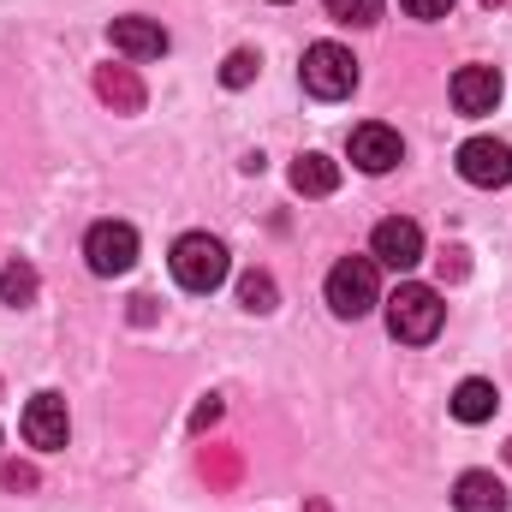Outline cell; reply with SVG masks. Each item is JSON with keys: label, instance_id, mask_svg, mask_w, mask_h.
I'll return each instance as SVG.
<instances>
[{"label": "cell", "instance_id": "obj_13", "mask_svg": "<svg viewBox=\"0 0 512 512\" xmlns=\"http://www.w3.org/2000/svg\"><path fill=\"white\" fill-rule=\"evenodd\" d=\"M292 191L298 197H334L340 191V161H328V155H298L292 161Z\"/></svg>", "mask_w": 512, "mask_h": 512}, {"label": "cell", "instance_id": "obj_9", "mask_svg": "<svg viewBox=\"0 0 512 512\" xmlns=\"http://www.w3.org/2000/svg\"><path fill=\"white\" fill-rule=\"evenodd\" d=\"M495 102H501V72L495 66H459L453 72V108L459 114L483 120V114H495Z\"/></svg>", "mask_w": 512, "mask_h": 512}, {"label": "cell", "instance_id": "obj_10", "mask_svg": "<svg viewBox=\"0 0 512 512\" xmlns=\"http://www.w3.org/2000/svg\"><path fill=\"white\" fill-rule=\"evenodd\" d=\"M352 161H358L364 173H393V167L405 161V143H399V131L393 126L370 120V126L352 131Z\"/></svg>", "mask_w": 512, "mask_h": 512}, {"label": "cell", "instance_id": "obj_23", "mask_svg": "<svg viewBox=\"0 0 512 512\" xmlns=\"http://www.w3.org/2000/svg\"><path fill=\"white\" fill-rule=\"evenodd\" d=\"M483 6H507V0H483Z\"/></svg>", "mask_w": 512, "mask_h": 512}, {"label": "cell", "instance_id": "obj_7", "mask_svg": "<svg viewBox=\"0 0 512 512\" xmlns=\"http://www.w3.org/2000/svg\"><path fill=\"white\" fill-rule=\"evenodd\" d=\"M370 256H376L382 268H393V274L417 268V262H423V227H417V221H405V215L376 221V233H370Z\"/></svg>", "mask_w": 512, "mask_h": 512}, {"label": "cell", "instance_id": "obj_8", "mask_svg": "<svg viewBox=\"0 0 512 512\" xmlns=\"http://www.w3.org/2000/svg\"><path fill=\"white\" fill-rule=\"evenodd\" d=\"M66 435H72L66 399H60V393H36V399L24 405V441H30V447H42V453H60V447H66Z\"/></svg>", "mask_w": 512, "mask_h": 512}, {"label": "cell", "instance_id": "obj_19", "mask_svg": "<svg viewBox=\"0 0 512 512\" xmlns=\"http://www.w3.org/2000/svg\"><path fill=\"white\" fill-rule=\"evenodd\" d=\"M328 18H340V24H376L382 0H328Z\"/></svg>", "mask_w": 512, "mask_h": 512}, {"label": "cell", "instance_id": "obj_6", "mask_svg": "<svg viewBox=\"0 0 512 512\" xmlns=\"http://www.w3.org/2000/svg\"><path fill=\"white\" fill-rule=\"evenodd\" d=\"M459 179L477 185V191L512 185V149L501 137H471V143H459Z\"/></svg>", "mask_w": 512, "mask_h": 512}, {"label": "cell", "instance_id": "obj_2", "mask_svg": "<svg viewBox=\"0 0 512 512\" xmlns=\"http://www.w3.org/2000/svg\"><path fill=\"white\" fill-rule=\"evenodd\" d=\"M441 322H447V304H441L435 286L405 280V286L387 298V334L405 340V346H429V340L441 334Z\"/></svg>", "mask_w": 512, "mask_h": 512}, {"label": "cell", "instance_id": "obj_3", "mask_svg": "<svg viewBox=\"0 0 512 512\" xmlns=\"http://www.w3.org/2000/svg\"><path fill=\"white\" fill-rule=\"evenodd\" d=\"M167 268H173V280L185 286V292H215L221 280H227V245L221 239H209V233H185V239H173V256H167Z\"/></svg>", "mask_w": 512, "mask_h": 512}, {"label": "cell", "instance_id": "obj_11", "mask_svg": "<svg viewBox=\"0 0 512 512\" xmlns=\"http://www.w3.org/2000/svg\"><path fill=\"white\" fill-rule=\"evenodd\" d=\"M114 48L126 54V60H161L167 54V30L155 24V18H143V12H131V18H114Z\"/></svg>", "mask_w": 512, "mask_h": 512}, {"label": "cell", "instance_id": "obj_12", "mask_svg": "<svg viewBox=\"0 0 512 512\" xmlns=\"http://www.w3.org/2000/svg\"><path fill=\"white\" fill-rule=\"evenodd\" d=\"M453 512H507V489L495 471H465L453 483Z\"/></svg>", "mask_w": 512, "mask_h": 512}, {"label": "cell", "instance_id": "obj_1", "mask_svg": "<svg viewBox=\"0 0 512 512\" xmlns=\"http://www.w3.org/2000/svg\"><path fill=\"white\" fill-rule=\"evenodd\" d=\"M376 304H382V262L376 256H340L328 268V310L346 316V322H358Z\"/></svg>", "mask_w": 512, "mask_h": 512}, {"label": "cell", "instance_id": "obj_17", "mask_svg": "<svg viewBox=\"0 0 512 512\" xmlns=\"http://www.w3.org/2000/svg\"><path fill=\"white\" fill-rule=\"evenodd\" d=\"M239 304H245L251 316H268V310L280 304V286H274V274H268V268H251V274L239 280Z\"/></svg>", "mask_w": 512, "mask_h": 512}, {"label": "cell", "instance_id": "obj_21", "mask_svg": "<svg viewBox=\"0 0 512 512\" xmlns=\"http://www.w3.org/2000/svg\"><path fill=\"white\" fill-rule=\"evenodd\" d=\"M0 483H6V489H36V471H30V465H6Z\"/></svg>", "mask_w": 512, "mask_h": 512}, {"label": "cell", "instance_id": "obj_24", "mask_svg": "<svg viewBox=\"0 0 512 512\" xmlns=\"http://www.w3.org/2000/svg\"><path fill=\"white\" fill-rule=\"evenodd\" d=\"M274 6H286V0H274Z\"/></svg>", "mask_w": 512, "mask_h": 512}, {"label": "cell", "instance_id": "obj_4", "mask_svg": "<svg viewBox=\"0 0 512 512\" xmlns=\"http://www.w3.org/2000/svg\"><path fill=\"white\" fill-rule=\"evenodd\" d=\"M298 78H304V90H310L316 102H340V96L358 90V60H352V48H340V42H310Z\"/></svg>", "mask_w": 512, "mask_h": 512}, {"label": "cell", "instance_id": "obj_16", "mask_svg": "<svg viewBox=\"0 0 512 512\" xmlns=\"http://www.w3.org/2000/svg\"><path fill=\"white\" fill-rule=\"evenodd\" d=\"M36 268L30 262H6L0 268V304H12V310H24V304H36Z\"/></svg>", "mask_w": 512, "mask_h": 512}, {"label": "cell", "instance_id": "obj_18", "mask_svg": "<svg viewBox=\"0 0 512 512\" xmlns=\"http://www.w3.org/2000/svg\"><path fill=\"white\" fill-rule=\"evenodd\" d=\"M256 72H262V60H256L251 48H233V54L221 60V84H227V90H245Z\"/></svg>", "mask_w": 512, "mask_h": 512}, {"label": "cell", "instance_id": "obj_15", "mask_svg": "<svg viewBox=\"0 0 512 512\" xmlns=\"http://www.w3.org/2000/svg\"><path fill=\"white\" fill-rule=\"evenodd\" d=\"M96 96L114 102L120 114H137V108H143V84H137L131 66H102V72H96Z\"/></svg>", "mask_w": 512, "mask_h": 512}, {"label": "cell", "instance_id": "obj_22", "mask_svg": "<svg viewBox=\"0 0 512 512\" xmlns=\"http://www.w3.org/2000/svg\"><path fill=\"white\" fill-rule=\"evenodd\" d=\"M215 417H221V399H203V405H197V429H203V423H215Z\"/></svg>", "mask_w": 512, "mask_h": 512}, {"label": "cell", "instance_id": "obj_5", "mask_svg": "<svg viewBox=\"0 0 512 512\" xmlns=\"http://www.w3.org/2000/svg\"><path fill=\"white\" fill-rule=\"evenodd\" d=\"M84 262H90V274H102V280L131 274V268H137V227H126V221H96V227L84 233Z\"/></svg>", "mask_w": 512, "mask_h": 512}, {"label": "cell", "instance_id": "obj_14", "mask_svg": "<svg viewBox=\"0 0 512 512\" xmlns=\"http://www.w3.org/2000/svg\"><path fill=\"white\" fill-rule=\"evenodd\" d=\"M453 417L459 423H489L495 417V405H501V393H495V382H483V376H471V382H459L453 387Z\"/></svg>", "mask_w": 512, "mask_h": 512}, {"label": "cell", "instance_id": "obj_20", "mask_svg": "<svg viewBox=\"0 0 512 512\" xmlns=\"http://www.w3.org/2000/svg\"><path fill=\"white\" fill-rule=\"evenodd\" d=\"M399 6H405L411 18H447V12H453V0H399Z\"/></svg>", "mask_w": 512, "mask_h": 512}, {"label": "cell", "instance_id": "obj_25", "mask_svg": "<svg viewBox=\"0 0 512 512\" xmlns=\"http://www.w3.org/2000/svg\"><path fill=\"white\" fill-rule=\"evenodd\" d=\"M507 459H512V447H507Z\"/></svg>", "mask_w": 512, "mask_h": 512}]
</instances>
